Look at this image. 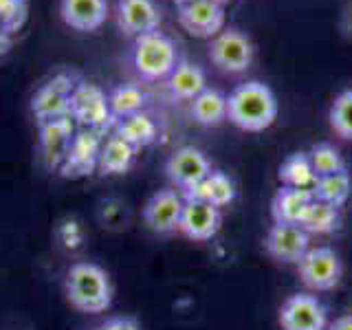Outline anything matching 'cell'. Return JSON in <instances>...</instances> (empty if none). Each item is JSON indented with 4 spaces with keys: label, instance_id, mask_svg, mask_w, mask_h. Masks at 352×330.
I'll list each match as a JSON object with an SVG mask.
<instances>
[{
    "label": "cell",
    "instance_id": "1",
    "mask_svg": "<svg viewBox=\"0 0 352 330\" xmlns=\"http://www.w3.org/2000/svg\"><path fill=\"white\" fill-rule=\"evenodd\" d=\"M278 117L275 93L262 82L238 84L227 95V121L245 132H262L273 126Z\"/></svg>",
    "mask_w": 352,
    "mask_h": 330
},
{
    "label": "cell",
    "instance_id": "2",
    "mask_svg": "<svg viewBox=\"0 0 352 330\" xmlns=\"http://www.w3.org/2000/svg\"><path fill=\"white\" fill-rule=\"evenodd\" d=\"M66 300L82 313H104L113 304L110 275L93 262H77L66 271Z\"/></svg>",
    "mask_w": 352,
    "mask_h": 330
},
{
    "label": "cell",
    "instance_id": "3",
    "mask_svg": "<svg viewBox=\"0 0 352 330\" xmlns=\"http://www.w3.org/2000/svg\"><path fill=\"white\" fill-rule=\"evenodd\" d=\"M132 62H135V69L143 80L154 82L168 77L176 69L179 55H176L174 42L157 29L135 38Z\"/></svg>",
    "mask_w": 352,
    "mask_h": 330
},
{
    "label": "cell",
    "instance_id": "4",
    "mask_svg": "<svg viewBox=\"0 0 352 330\" xmlns=\"http://www.w3.org/2000/svg\"><path fill=\"white\" fill-rule=\"evenodd\" d=\"M69 117L82 128H91L99 132H104L106 128L113 126V121H117L113 113H110L108 95L99 86L88 82L75 84V91L71 95Z\"/></svg>",
    "mask_w": 352,
    "mask_h": 330
},
{
    "label": "cell",
    "instance_id": "5",
    "mask_svg": "<svg viewBox=\"0 0 352 330\" xmlns=\"http://www.w3.org/2000/svg\"><path fill=\"white\" fill-rule=\"evenodd\" d=\"M253 53L256 49H253L249 36L234 27L220 31L209 44V60L214 62L218 71L229 75L245 73L253 62Z\"/></svg>",
    "mask_w": 352,
    "mask_h": 330
},
{
    "label": "cell",
    "instance_id": "6",
    "mask_svg": "<svg viewBox=\"0 0 352 330\" xmlns=\"http://www.w3.org/2000/svg\"><path fill=\"white\" fill-rule=\"evenodd\" d=\"M302 282L311 291H330L339 284L344 275L341 258L330 247H311L306 256L297 262Z\"/></svg>",
    "mask_w": 352,
    "mask_h": 330
},
{
    "label": "cell",
    "instance_id": "7",
    "mask_svg": "<svg viewBox=\"0 0 352 330\" xmlns=\"http://www.w3.org/2000/svg\"><path fill=\"white\" fill-rule=\"evenodd\" d=\"M73 77L69 75H55L53 80L44 82L31 97V113L36 115L38 124L69 117L71 108V95L75 91Z\"/></svg>",
    "mask_w": 352,
    "mask_h": 330
},
{
    "label": "cell",
    "instance_id": "8",
    "mask_svg": "<svg viewBox=\"0 0 352 330\" xmlns=\"http://www.w3.org/2000/svg\"><path fill=\"white\" fill-rule=\"evenodd\" d=\"M282 330H326L328 311L311 293L289 295L280 306Z\"/></svg>",
    "mask_w": 352,
    "mask_h": 330
},
{
    "label": "cell",
    "instance_id": "9",
    "mask_svg": "<svg viewBox=\"0 0 352 330\" xmlns=\"http://www.w3.org/2000/svg\"><path fill=\"white\" fill-rule=\"evenodd\" d=\"M102 146H104V141L99 130H91V128L77 130L71 141L69 154H66V159L60 168L62 174L66 179H80V176L91 174L97 168Z\"/></svg>",
    "mask_w": 352,
    "mask_h": 330
},
{
    "label": "cell",
    "instance_id": "10",
    "mask_svg": "<svg viewBox=\"0 0 352 330\" xmlns=\"http://www.w3.org/2000/svg\"><path fill=\"white\" fill-rule=\"evenodd\" d=\"M264 249L273 260L297 264L311 249V236L302 229V225L275 223L264 238Z\"/></svg>",
    "mask_w": 352,
    "mask_h": 330
},
{
    "label": "cell",
    "instance_id": "11",
    "mask_svg": "<svg viewBox=\"0 0 352 330\" xmlns=\"http://www.w3.org/2000/svg\"><path fill=\"white\" fill-rule=\"evenodd\" d=\"M185 201L176 190H159L143 207V220L154 234H172L179 229Z\"/></svg>",
    "mask_w": 352,
    "mask_h": 330
},
{
    "label": "cell",
    "instance_id": "12",
    "mask_svg": "<svg viewBox=\"0 0 352 330\" xmlns=\"http://www.w3.org/2000/svg\"><path fill=\"white\" fill-rule=\"evenodd\" d=\"M165 172H168V179L176 187H181V192H183V190H190V187L205 181L209 172H212V163H209V159L201 150L185 146L181 150H176L168 159V163H165Z\"/></svg>",
    "mask_w": 352,
    "mask_h": 330
},
{
    "label": "cell",
    "instance_id": "13",
    "mask_svg": "<svg viewBox=\"0 0 352 330\" xmlns=\"http://www.w3.org/2000/svg\"><path fill=\"white\" fill-rule=\"evenodd\" d=\"M181 27L194 38H214L223 31L225 9L212 0H194V3L179 7Z\"/></svg>",
    "mask_w": 352,
    "mask_h": 330
},
{
    "label": "cell",
    "instance_id": "14",
    "mask_svg": "<svg viewBox=\"0 0 352 330\" xmlns=\"http://www.w3.org/2000/svg\"><path fill=\"white\" fill-rule=\"evenodd\" d=\"M223 227V212L203 201H185L179 231L190 240H212Z\"/></svg>",
    "mask_w": 352,
    "mask_h": 330
},
{
    "label": "cell",
    "instance_id": "15",
    "mask_svg": "<svg viewBox=\"0 0 352 330\" xmlns=\"http://www.w3.org/2000/svg\"><path fill=\"white\" fill-rule=\"evenodd\" d=\"M75 132V121L71 117H60L47 121V124H40V148L47 168H62Z\"/></svg>",
    "mask_w": 352,
    "mask_h": 330
},
{
    "label": "cell",
    "instance_id": "16",
    "mask_svg": "<svg viewBox=\"0 0 352 330\" xmlns=\"http://www.w3.org/2000/svg\"><path fill=\"white\" fill-rule=\"evenodd\" d=\"M117 25L126 36H143L157 31L161 16L152 0H119L117 3Z\"/></svg>",
    "mask_w": 352,
    "mask_h": 330
},
{
    "label": "cell",
    "instance_id": "17",
    "mask_svg": "<svg viewBox=\"0 0 352 330\" xmlns=\"http://www.w3.org/2000/svg\"><path fill=\"white\" fill-rule=\"evenodd\" d=\"M60 14L75 31H97L108 18V0H62Z\"/></svg>",
    "mask_w": 352,
    "mask_h": 330
},
{
    "label": "cell",
    "instance_id": "18",
    "mask_svg": "<svg viewBox=\"0 0 352 330\" xmlns=\"http://www.w3.org/2000/svg\"><path fill=\"white\" fill-rule=\"evenodd\" d=\"M181 196H183V201H203V203H209L218 209H223L234 203L236 185L225 172L212 170L205 181L190 187V190H183Z\"/></svg>",
    "mask_w": 352,
    "mask_h": 330
},
{
    "label": "cell",
    "instance_id": "19",
    "mask_svg": "<svg viewBox=\"0 0 352 330\" xmlns=\"http://www.w3.org/2000/svg\"><path fill=\"white\" fill-rule=\"evenodd\" d=\"M311 201H313V192L295 190V187L282 185L271 201V216H273L275 223L300 225Z\"/></svg>",
    "mask_w": 352,
    "mask_h": 330
},
{
    "label": "cell",
    "instance_id": "20",
    "mask_svg": "<svg viewBox=\"0 0 352 330\" xmlns=\"http://www.w3.org/2000/svg\"><path fill=\"white\" fill-rule=\"evenodd\" d=\"M207 88V80L201 66L192 62H179L168 75V91L174 99H194Z\"/></svg>",
    "mask_w": 352,
    "mask_h": 330
},
{
    "label": "cell",
    "instance_id": "21",
    "mask_svg": "<svg viewBox=\"0 0 352 330\" xmlns=\"http://www.w3.org/2000/svg\"><path fill=\"white\" fill-rule=\"evenodd\" d=\"M282 185L295 187V190H308L311 192L317 183V174L313 170V163L308 152H293L289 154L278 170Z\"/></svg>",
    "mask_w": 352,
    "mask_h": 330
},
{
    "label": "cell",
    "instance_id": "22",
    "mask_svg": "<svg viewBox=\"0 0 352 330\" xmlns=\"http://www.w3.org/2000/svg\"><path fill=\"white\" fill-rule=\"evenodd\" d=\"M192 117L196 124L205 128L220 126L227 121V95L216 88H205V91L192 99Z\"/></svg>",
    "mask_w": 352,
    "mask_h": 330
},
{
    "label": "cell",
    "instance_id": "23",
    "mask_svg": "<svg viewBox=\"0 0 352 330\" xmlns=\"http://www.w3.org/2000/svg\"><path fill=\"white\" fill-rule=\"evenodd\" d=\"M300 225H302V229L306 231L308 236H326V234H333V231H337L339 225H341L339 207L328 205L324 201H317V198H313Z\"/></svg>",
    "mask_w": 352,
    "mask_h": 330
},
{
    "label": "cell",
    "instance_id": "24",
    "mask_svg": "<svg viewBox=\"0 0 352 330\" xmlns=\"http://www.w3.org/2000/svg\"><path fill=\"white\" fill-rule=\"evenodd\" d=\"M135 148L126 143L121 137L113 135L110 139L104 141L102 152H99L97 168L104 174H124L130 170L132 161H135Z\"/></svg>",
    "mask_w": 352,
    "mask_h": 330
},
{
    "label": "cell",
    "instance_id": "25",
    "mask_svg": "<svg viewBox=\"0 0 352 330\" xmlns=\"http://www.w3.org/2000/svg\"><path fill=\"white\" fill-rule=\"evenodd\" d=\"M115 135L121 137L126 143H130L135 150L148 148L150 143H154V139H157V124H154L150 115L137 113L126 119H119Z\"/></svg>",
    "mask_w": 352,
    "mask_h": 330
},
{
    "label": "cell",
    "instance_id": "26",
    "mask_svg": "<svg viewBox=\"0 0 352 330\" xmlns=\"http://www.w3.org/2000/svg\"><path fill=\"white\" fill-rule=\"evenodd\" d=\"M311 192H313V198H317V201L341 207L348 201V196L352 192V179L346 170H341L337 174L319 176Z\"/></svg>",
    "mask_w": 352,
    "mask_h": 330
},
{
    "label": "cell",
    "instance_id": "27",
    "mask_svg": "<svg viewBox=\"0 0 352 330\" xmlns=\"http://www.w3.org/2000/svg\"><path fill=\"white\" fill-rule=\"evenodd\" d=\"M143 104H146V93H143L141 88L135 84H119L108 95L110 113H113V117L117 121L141 113Z\"/></svg>",
    "mask_w": 352,
    "mask_h": 330
},
{
    "label": "cell",
    "instance_id": "28",
    "mask_svg": "<svg viewBox=\"0 0 352 330\" xmlns=\"http://www.w3.org/2000/svg\"><path fill=\"white\" fill-rule=\"evenodd\" d=\"M308 157H311L317 179L319 176H328V174H337L341 170H346L344 157H341V152L333 143H317V146H313L311 152H308Z\"/></svg>",
    "mask_w": 352,
    "mask_h": 330
},
{
    "label": "cell",
    "instance_id": "29",
    "mask_svg": "<svg viewBox=\"0 0 352 330\" xmlns=\"http://www.w3.org/2000/svg\"><path fill=\"white\" fill-rule=\"evenodd\" d=\"M330 128H333L341 139H352V88L339 93L330 106Z\"/></svg>",
    "mask_w": 352,
    "mask_h": 330
},
{
    "label": "cell",
    "instance_id": "30",
    "mask_svg": "<svg viewBox=\"0 0 352 330\" xmlns=\"http://www.w3.org/2000/svg\"><path fill=\"white\" fill-rule=\"evenodd\" d=\"M29 14V3L27 0H0V22L16 33L22 25H25Z\"/></svg>",
    "mask_w": 352,
    "mask_h": 330
},
{
    "label": "cell",
    "instance_id": "31",
    "mask_svg": "<svg viewBox=\"0 0 352 330\" xmlns=\"http://www.w3.org/2000/svg\"><path fill=\"white\" fill-rule=\"evenodd\" d=\"M99 330H139V324L132 317H110L99 326Z\"/></svg>",
    "mask_w": 352,
    "mask_h": 330
},
{
    "label": "cell",
    "instance_id": "32",
    "mask_svg": "<svg viewBox=\"0 0 352 330\" xmlns=\"http://www.w3.org/2000/svg\"><path fill=\"white\" fill-rule=\"evenodd\" d=\"M326 330H352V315L337 317L335 322H330L326 326Z\"/></svg>",
    "mask_w": 352,
    "mask_h": 330
},
{
    "label": "cell",
    "instance_id": "33",
    "mask_svg": "<svg viewBox=\"0 0 352 330\" xmlns=\"http://www.w3.org/2000/svg\"><path fill=\"white\" fill-rule=\"evenodd\" d=\"M11 36H14V33H11L3 25V22H0V55H5L9 51V47H11Z\"/></svg>",
    "mask_w": 352,
    "mask_h": 330
},
{
    "label": "cell",
    "instance_id": "34",
    "mask_svg": "<svg viewBox=\"0 0 352 330\" xmlns=\"http://www.w3.org/2000/svg\"><path fill=\"white\" fill-rule=\"evenodd\" d=\"M174 3H176V5H179V7H185V5H190V3H194V0H174Z\"/></svg>",
    "mask_w": 352,
    "mask_h": 330
},
{
    "label": "cell",
    "instance_id": "35",
    "mask_svg": "<svg viewBox=\"0 0 352 330\" xmlns=\"http://www.w3.org/2000/svg\"><path fill=\"white\" fill-rule=\"evenodd\" d=\"M212 3H216V5H220V7H223L225 3H229V0H212Z\"/></svg>",
    "mask_w": 352,
    "mask_h": 330
},
{
    "label": "cell",
    "instance_id": "36",
    "mask_svg": "<svg viewBox=\"0 0 352 330\" xmlns=\"http://www.w3.org/2000/svg\"><path fill=\"white\" fill-rule=\"evenodd\" d=\"M93 330H99V328H93Z\"/></svg>",
    "mask_w": 352,
    "mask_h": 330
}]
</instances>
